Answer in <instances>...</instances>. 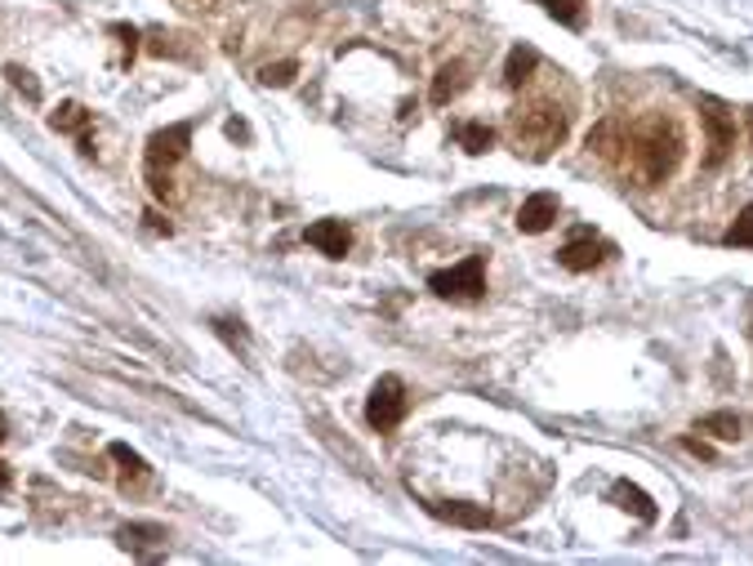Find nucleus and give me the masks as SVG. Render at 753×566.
Listing matches in <instances>:
<instances>
[{
    "mask_svg": "<svg viewBox=\"0 0 753 566\" xmlns=\"http://www.w3.org/2000/svg\"><path fill=\"white\" fill-rule=\"evenodd\" d=\"M682 152H687L682 126L665 117V111H652L642 121H628V148H624L620 170L633 174L642 188H656L682 165Z\"/></svg>",
    "mask_w": 753,
    "mask_h": 566,
    "instance_id": "obj_1",
    "label": "nucleus"
},
{
    "mask_svg": "<svg viewBox=\"0 0 753 566\" xmlns=\"http://www.w3.org/2000/svg\"><path fill=\"white\" fill-rule=\"evenodd\" d=\"M567 130H571V111L558 107L553 98H530L508 111V135H513L517 152H526L535 161H545L553 148H562Z\"/></svg>",
    "mask_w": 753,
    "mask_h": 566,
    "instance_id": "obj_2",
    "label": "nucleus"
},
{
    "mask_svg": "<svg viewBox=\"0 0 753 566\" xmlns=\"http://www.w3.org/2000/svg\"><path fill=\"white\" fill-rule=\"evenodd\" d=\"M187 148H192V121L165 126V130H157V135L148 139V188H152L161 201H179L170 170L187 157Z\"/></svg>",
    "mask_w": 753,
    "mask_h": 566,
    "instance_id": "obj_3",
    "label": "nucleus"
},
{
    "mask_svg": "<svg viewBox=\"0 0 753 566\" xmlns=\"http://www.w3.org/2000/svg\"><path fill=\"white\" fill-rule=\"evenodd\" d=\"M700 126H704V170H718L735 148V111L718 98H700Z\"/></svg>",
    "mask_w": 753,
    "mask_h": 566,
    "instance_id": "obj_4",
    "label": "nucleus"
},
{
    "mask_svg": "<svg viewBox=\"0 0 753 566\" xmlns=\"http://www.w3.org/2000/svg\"><path fill=\"white\" fill-rule=\"evenodd\" d=\"M428 290L442 295V299H482L486 295V259L469 255L464 264L433 273V277H428Z\"/></svg>",
    "mask_w": 753,
    "mask_h": 566,
    "instance_id": "obj_5",
    "label": "nucleus"
},
{
    "mask_svg": "<svg viewBox=\"0 0 753 566\" xmlns=\"http://www.w3.org/2000/svg\"><path fill=\"white\" fill-rule=\"evenodd\" d=\"M366 419L379 432H388V428H397L406 419V384L397 375H379L375 380V388L366 397Z\"/></svg>",
    "mask_w": 753,
    "mask_h": 566,
    "instance_id": "obj_6",
    "label": "nucleus"
},
{
    "mask_svg": "<svg viewBox=\"0 0 753 566\" xmlns=\"http://www.w3.org/2000/svg\"><path fill=\"white\" fill-rule=\"evenodd\" d=\"M611 255H615L611 242H602V237H593L589 228H580V233L558 250V264L571 268V273H593V268H602Z\"/></svg>",
    "mask_w": 753,
    "mask_h": 566,
    "instance_id": "obj_7",
    "label": "nucleus"
},
{
    "mask_svg": "<svg viewBox=\"0 0 753 566\" xmlns=\"http://www.w3.org/2000/svg\"><path fill=\"white\" fill-rule=\"evenodd\" d=\"M303 242H308L312 250H321L326 259H344V255L353 250V233H348L344 218H316L312 228L303 233Z\"/></svg>",
    "mask_w": 753,
    "mask_h": 566,
    "instance_id": "obj_8",
    "label": "nucleus"
},
{
    "mask_svg": "<svg viewBox=\"0 0 753 566\" xmlns=\"http://www.w3.org/2000/svg\"><path fill=\"white\" fill-rule=\"evenodd\" d=\"M558 210H562V201H558L553 192H535V196H526L521 210H517V228H521L526 237H540V233L553 228Z\"/></svg>",
    "mask_w": 753,
    "mask_h": 566,
    "instance_id": "obj_9",
    "label": "nucleus"
},
{
    "mask_svg": "<svg viewBox=\"0 0 753 566\" xmlns=\"http://www.w3.org/2000/svg\"><path fill=\"white\" fill-rule=\"evenodd\" d=\"M117 544L130 557H161L165 553V526H157V522H130V526L117 531Z\"/></svg>",
    "mask_w": 753,
    "mask_h": 566,
    "instance_id": "obj_10",
    "label": "nucleus"
},
{
    "mask_svg": "<svg viewBox=\"0 0 753 566\" xmlns=\"http://www.w3.org/2000/svg\"><path fill=\"white\" fill-rule=\"evenodd\" d=\"M624 148H628V121L611 117V121L593 126V135H589V152H598L606 165H615V170H620V161H624Z\"/></svg>",
    "mask_w": 753,
    "mask_h": 566,
    "instance_id": "obj_11",
    "label": "nucleus"
},
{
    "mask_svg": "<svg viewBox=\"0 0 753 566\" xmlns=\"http://www.w3.org/2000/svg\"><path fill=\"white\" fill-rule=\"evenodd\" d=\"M50 126L58 130V135H80V152L89 157L94 152V143H89V126H94V117L80 107V103H58V111L50 117Z\"/></svg>",
    "mask_w": 753,
    "mask_h": 566,
    "instance_id": "obj_12",
    "label": "nucleus"
},
{
    "mask_svg": "<svg viewBox=\"0 0 753 566\" xmlns=\"http://www.w3.org/2000/svg\"><path fill=\"white\" fill-rule=\"evenodd\" d=\"M611 500H615L620 509H628L633 517H642V522H656V517H660L656 500L642 491V487H633V482H615V487H611Z\"/></svg>",
    "mask_w": 753,
    "mask_h": 566,
    "instance_id": "obj_13",
    "label": "nucleus"
},
{
    "mask_svg": "<svg viewBox=\"0 0 753 566\" xmlns=\"http://www.w3.org/2000/svg\"><path fill=\"white\" fill-rule=\"evenodd\" d=\"M428 513L451 522V526H469V531L491 526V509H482V504H428Z\"/></svg>",
    "mask_w": 753,
    "mask_h": 566,
    "instance_id": "obj_14",
    "label": "nucleus"
},
{
    "mask_svg": "<svg viewBox=\"0 0 753 566\" xmlns=\"http://www.w3.org/2000/svg\"><path fill=\"white\" fill-rule=\"evenodd\" d=\"M535 67H540V54H535L530 45H513V54H508V63H504V85H508V89H521V85L535 76Z\"/></svg>",
    "mask_w": 753,
    "mask_h": 566,
    "instance_id": "obj_15",
    "label": "nucleus"
},
{
    "mask_svg": "<svg viewBox=\"0 0 753 566\" xmlns=\"http://www.w3.org/2000/svg\"><path fill=\"white\" fill-rule=\"evenodd\" d=\"M187 41L192 36H183V32H148V54L152 58H196V50Z\"/></svg>",
    "mask_w": 753,
    "mask_h": 566,
    "instance_id": "obj_16",
    "label": "nucleus"
},
{
    "mask_svg": "<svg viewBox=\"0 0 753 566\" xmlns=\"http://www.w3.org/2000/svg\"><path fill=\"white\" fill-rule=\"evenodd\" d=\"M464 85H469V67H464L460 58H455V63H447V67L433 76V103H438V107H447Z\"/></svg>",
    "mask_w": 753,
    "mask_h": 566,
    "instance_id": "obj_17",
    "label": "nucleus"
},
{
    "mask_svg": "<svg viewBox=\"0 0 753 566\" xmlns=\"http://www.w3.org/2000/svg\"><path fill=\"white\" fill-rule=\"evenodd\" d=\"M107 456H112V460L126 469V487H130V478H135V482H152V469L143 464L139 450H130L126 441H112V446H107Z\"/></svg>",
    "mask_w": 753,
    "mask_h": 566,
    "instance_id": "obj_18",
    "label": "nucleus"
},
{
    "mask_svg": "<svg viewBox=\"0 0 753 566\" xmlns=\"http://www.w3.org/2000/svg\"><path fill=\"white\" fill-rule=\"evenodd\" d=\"M700 432H713L718 441H735V437L744 432V419H740L735 410H713V415L700 419Z\"/></svg>",
    "mask_w": 753,
    "mask_h": 566,
    "instance_id": "obj_19",
    "label": "nucleus"
},
{
    "mask_svg": "<svg viewBox=\"0 0 753 566\" xmlns=\"http://www.w3.org/2000/svg\"><path fill=\"white\" fill-rule=\"evenodd\" d=\"M455 139L473 152V157H482V152H491V143H495V130L491 126H482V121H464L460 130H455Z\"/></svg>",
    "mask_w": 753,
    "mask_h": 566,
    "instance_id": "obj_20",
    "label": "nucleus"
},
{
    "mask_svg": "<svg viewBox=\"0 0 753 566\" xmlns=\"http://www.w3.org/2000/svg\"><path fill=\"white\" fill-rule=\"evenodd\" d=\"M535 6H545L549 19L567 23V28H580L584 23V0H535Z\"/></svg>",
    "mask_w": 753,
    "mask_h": 566,
    "instance_id": "obj_21",
    "label": "nucleus"
},
{
    "mask_svg": "<svg viewBox=\"0 0 753 566\" xmlns=\"http://www.w3.org/2000/svg\"><path fill=\"white\" fill-rule=\"evenodd\" d=\"M727 246H740V250H753V201L740 210V218L727 228V237H722Z\"/></svg>",
    "mask_w": 753,
    "mask_h": 566,
    "instance_id": "obj_22",
    "label": "nucleus"
},
{
    "mask_svg": "<svg viewBox=\"0 0 753 566\" xmlns=\"http://www.w3.org/2000/svg\"><path fill=\"white\" fill-rule=\"evenodd\" d=\"M299 76V63H268V67H259V85H272V89H286L290 81Z\"/></svg>",
    "mask_w": 753,
    "mask_h": 566,
    "instance_id": "obj_23",
    "label": "nucleus"
},
{
    "mask_svg": "<svg viewBox=\"0 0 753 566\" xmlns=\"http://www.w3.org/2000/svg\"><path fill=\"white\" fill-rule=\"evenodd\" d=\"M6 76H10V85H14V89H23V94H28L32 103H41V85L32 81V72H28V67L10 63V67H6Z\"/></svg>",
    "mask_w": 753,
    "mask_h": 566,
    "instance_id": "obj_24",
    "label": "nucleus"
},
{
    "mask_svg": "<svg viewBox=\"0 0 753 566\" xmlns=\"http://www.w3.org/2000/svg\"><path fill=\"white\" fill-rule=\"evenodd\" d=\"M682 446H687V450H691V456H700V460H713V450H709V446H704V441H682Z\"/></svg>",
    "mask_w": 753,
    "mask_h": 566,
    "instance_id": "obj_25",
    "label": "nucleus"
},
{
    "mask_svg": "<svg viewBox=\"0 0 753 566\" xmlns=\"http://www.w3.org/2000/svg\"><path fill=\"white\" fill-rule=\"evenodd\" d=\"M179 6H183V10H214L219 0H179Z\"/></svg>",
    "mask_w": 753,
    "mask_h": 566,
    "instance_id": "obj_26",
    "label": "nucleus"
},
{
    "mask_svg": "<svg viewBox=\"0 0 753 566\" xmlns=\"http://www.w3.org/2000/svg\"><path fill=\"white\" fill-rule=\"evenodd\" d=\"M228 135H233V139H246V135H250V130H246V126H241V121H228Z\"/></svg>",
    "mask_w": 753,
    "mask_h": 566,
    "instance_id": "obj_27",
    "label": "nucleus"
},
{
    "mask_svg": "<svg viewBox=\"0 0 753 566\" xmlns=\"http://www.w3.org/2000/svg\"><path fill=\"white\" fill-rule=\"evenodd\" d=\"M10 478H14V473H10V464H0V491L10 487Z\"/></svg>",
    "mask_w": 753,
    "mask_h": 566,
    "instance_id": "obj_28",
    "label": "nucleus"
},
{
    "mask_svg": "<svg viewBox=\"0 0 753 566\" xmlns=\"http://www.w3.org/2000/svg\"><path fill=\"white\" fill-rule=\"evenodd\" d=\"M6 432H10V428H6V415H0V441H6Z\"/></svg>",
    "mask_w": 753,
    "mask_h": 566,
    "instance_id": "obj_29",
    "label": "nucleus"
},
{
    "mask_svg": "<svg viewBox=\"0 0 753 566\" xmlns=\"http://www.w3.org/2000/svg\"><path fill=\"white\" fill-rule=\"evenodd\" d=\"M744 117H749V130H753V107H749V111H744Z\"/></svg>",
    "mask_w": 753,
    "mask_h": 566,
    "instance_id": "obj_30",
    "label": "nucleus"
},
{
    "mask_svg": "<svg viewBox=\"0 0 753 566\" xmlns=\"http://www.w3.org/2000/svg\"><path fill=\"white\" fill-rule=\"evenodd\" d=\"M749 339H753V321H749Z\"/></svg>",
    "mask_w": 753,
    "mask_h": 566,
    "instance_id": "obj_31",
    "label": "nucleus"
}]
</instances>
